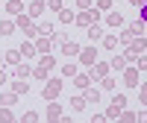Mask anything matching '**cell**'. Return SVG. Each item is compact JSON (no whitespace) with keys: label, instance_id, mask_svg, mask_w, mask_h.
Returning <instances> with one entry per match:
<instances>
[{"label":"cell","instance_id":"obj_4","mask_svg":"<svg viewBox=\"0 0 147 123\" xmlns=\"http://www.w3.org/2000/svg\"><path fill=\"white\" fill-rule=\"evenodd\" d=\"M82 91H85V94H82V97H85V103H97V100H100V91L91 88V85H88V88H82Z\"/></svg>","mask_w":147,"mask_h":123},{"label":"cell","instance_id":"obj_26","mask_svg":"<svg viewBox=\"0 0 147 123\" xmlns=\"http://www.w3.org/2000/svg\"><path fill=\"white\" fill-rule=\"evenodd\" d=\"M41 68H47V70L56 68V59H53V56H41Z\"/></svg>","mask_w":147,"mask_h":123},{"label":"cell","instance_id":"obj_11","mask_svg":"<svg viewBox=\"0 0 147 123\" xmlns=\"http://www.w3.org/2000/svg\"><path fill=\"white\" fill-rule=\"evenodd\" d=\"M3 56H6L9 65H18V61H21V50H9V53H3Z\"/></svg>","mask_w":147,"mask_h":123},{"label":"cell","instance_id":"obj_6","mask_svg":"<svg viewBox=\"0 0 147 123\" xmlns=\"http://www.w3.org/2000/svg\"><path fill=\"white\" fill-rule=\"evenodd\" d=\"M144 50H147V41H144V38H136V41H132V47H129V53H136V56L144 53Z\"/></svg>","mask_w":147,"mask_h":123},{"label":"cell","instance_id":"obj_25","mask_svg":"<svg viewBox=\"0 0 147 123\" xmlns=\"http://www.w3.org/2000/svg\"><path fill=\"white\" fill-rule=\"evenodd\" d=\"M59 21H62V23H71V21H74V12H68V9H59Z\"/></svg>","mask_w":147,"mask_h":123},{"label":"cell","instance_id":"obj_35","mask_svg":"<svg viewBox=\"0 0 147 123\" xmlns=\"http://www.w3.org/2000/svg\"><path fill=\"white\" fill-rule=\"evenodd\" d=\"M138 68H141V70H147V56H138Z\"/></svg>","mask_w":147,"mask_h":123},{"label":"cell","instance_id":"obj_5","mask_svg":"<svg viewBox=\"0 0 147 123\" xmlns=\"http://www.w3.org/2000/svg\"><path fill=\"white\" fill-rule=\"evenodd\" d=\"M106 73H109V65H103V61H94V70H91V79H94V76H100V79H103Z\"/></svg>","mask_w":147,"mask_h":123},{"label":"cell","instance_id":"obj_41","mask_svg":"<svg viewBox=\"0 0 147 123\" xmlns=\"http://www.w3.org/2000/svg\"><path fill=\"white\" fill-rule=\"evenodd\" d=\"M132 3H141V0H132Z\"/></svg>","mask_w":147,"mask_h":123},{"label":"cell","instance_id":"obj_21","mask_svg":"<svg viewBox=\"0 0 147 123\" xmlns=\"http://www.w3.org/2000/svg\"><path fill=\"white\" fill-rule=\"evenodd\" d=\"M12 88H15V94H27V91H30V85L24 82V79H18L15 85H12Z\"/></svg>","mask_w":147,"mask_h":123},{"label":"cell","instance_id":"obj_18","mask_svg":"<svg viewBox=\"0 0 147 123\" xmlns=\"http://www.w3.org/2000/svg\"><path fill=\"white\" fill-rule=\"evenodd\" d=\"M106 21H109V27H121V23H124V18H121L118 12H112V15H109Z\"/></svg>","mask_w":147,"mask_h":123},{"label":"cell","instance_id":"obj_13","mask_svg":"<svg viewBox=\"0 0 147 123\" xmlns=\"http://www.w3.org/2000/svg\"><path fill=\"white\" fill-rule=\"evenodd\" d=\"M18 103V94H3L0 97V106H15Z\"/></svg>","mask_w":147,"mask_h":123},{"label":"cell","instance_id":"obj_28","mask_svg":"<svg viewBox=\"0 0 147 123\" xmlns=\"http://www.w3.org/2000/svg\"><path fill=\"white\" fill-rule=\"evenodd\" d=\"M32 53H35L32 44H24V47H21V56H32Z\"/></svg>","mask_w":147,"mask_h":123},{"label":"cell","instance_id":"obj_39","mask_svg":"<svg viewBox=\"0 0 147 123\" xmlns=\"http://www.w3.org/2000/svg\"><path fill=\"white\" fill-rule=\"evenodd\" d=\"M141 100L147 103V85H141Z\"/></svg>","mask_w":147,"mask_h":123},{"label":"cell","instance_id":"obj_31","mask_svg":"<svg viewBox=\"0 0 147 123\" xmlns=\"http://www.w3.org/2000/svg\"><path fill=\"white\" fill-rule=\"evenodd\" d=\"M24 120H27V123H35V120H38V114H35V112H27V114H24Z\"/></svg>","mask_w":147,"mask_h":123},{"label":"cell","instance_id":"obj_30","mask_svg":"<svg viewBox=\"0 0 147 123\" xmlns=\"http://www.w3.org/2000/svg\"><path fill=\"white\" fill-rule=\"evenodd\" d=\"M138 9H141V21L147 23V0H141V3H138Z\"/></svg>","mask_w":147,"mask_h":123},{"label":"cell","instance_id":"obj_24","mask_svg":"<svg viewBox=\"0 0 147 123\" xmlns=\"http://www.w3.org/2000/svg\"><path fill=\"white\" fill-rule=\"evenodd\" d=\"M62 73H65V76H71V79H74V76H77V65H74V61H68V65L62 68Z\"/></svg>","mask_w":147,"mask_h":123},{"label":"cell","instance_id":"obj_3","mask_svg":"<svg viewBox=\"0 0 147 123\" xmlns=\"http://www.w3.org/2000/svg\"><path fill=\"white\" fill-rule=\"evenodd\" d=\"M124 85H129V88H136V85H138V70H132V68L127 70V68H124Z\"/></svg>","mask_w":147,"mask_h":123},{"label":"cell","instance_id":"obj_32","mask_svg":"<svg viewBox=\"0 0 147 123\" xmlns=\"http://www.w3.org/2000/svg\"><path fill=\"white\" fill-rule=\"evenodd\" d=\"M103 88H109V91H112V88H115V79H109V76H103Z\"/></svg>","mask_w":147,"mask_h":123},{"label":"cell","instance_id":"obj_20","mask_svg":"<svg viewBox=\"0 0 147 123\" xmlns=\"http://www.w3.org/2000/svg\"><path fill=\"white\" fill-rule=\"evenodd\" d=\"M103 47H106V50H115V47H118V38H115V35H106V38H103Z\"/></svg>","mask_w":147,"mask_h":123},{"label":"cell","instance_id":"obj_8","mask_svg":"<svg viewBox=\"0 0 147 123\" xmlns=\"http://www.w3.org/2000/svg\"><path fill=\"white\" fill-rule=\"evenodd\" d=\"M85 35H88L91 41H97V38H103V29L97 27V23H91V27H88V32H85Z\"/></svg>","mask_w":147,"mask_h":123},{"label":"cell","instance_id":"obj_19","mask_svg":"<svg viewBox=\"0 0 147 123\" xmlns=\"http://www.w3.org/2000/svg\"><path fill=\"white\" fill-rule=\"evenodd\" d=\"M41 12H44V3H38V0H35V3L30 6V15H32V18H38Z\"/></svg>","mask_w":147,"mask_h":123},{"label":"cell","instance_id":"obj_33","mask_svg":"<svg viewBox=\"0 0 147 123\" xmlns=\"http://www.w3.org/2000/svg\"><path fill=\"white\" fill-rule=\"evenodd\" d=\"M35 76H38V79H44V76H47V68H41V65H38V68H35Z\"/></svg>","mask_w":147,"mask_h":123},{"label":"cell","instance_id":"obj_15","mask_svg":"<svg viewBox=\"0 0 147 123\" xmlns=\"http://www.w3.org/2000/svg\"><path fill=\"white\" fill-rule=\"evenodd\" d=\"M6 12H9V15H18V12H21V0H9V3H6Z\"/></svg>","mask_w":147,"mask_h":123},{"label":"cell","instance_id":"obj_14","mask_svg":"<svg viewBox=\"0 0 147 123\" xmlns=\"http://www.w3.org/2000/svg\"><path fill=\"white\" fill-rule=\"evenodd\" d=\"M71 108H74V112H82V108H85V97H74V100H71Z\"/></svg>","mask_w":147,"mask_h":123},{"label":"cell","instance_id":"obj_29","mask_svg":"<svg viewBox=\"0 0 147 123\" xmlns=\"http://www.w3.org/2000/svg\"><path fill=\"white\" fill-rule=\"evenodd\" d=\"M0 120H12V112H9V106L0 108Z\"/></svg>","mask_w":147,"mask_h":123},{"label":"cell","instance_id":"obj_9","mask_svg":"<svg viewBox=\"0 0 147 123\" xmlns=\"http://www.w3.org/2000/svg\"><path fill=\"white\" fill-rule=\"evenodd\" d=\"M74 82H77V88H88L91 76H85V73H77V76H74Z\"/></svg>","mask_w":147,"mask_h":123},{"label":"cell","instance_id":"obj_10","mask_svg":"<svg viewBox=\"0 0 147 123\" xmlns=\"http://www.w3.org/2000/svg\"><path fill=\"white\" fill-rule=\"evenodd\" d=\"M15 76H18V79H27V76H30V68L18 61V65H15Z\"/></svg>","mask_w":147,"mask_h":123},{"label":"cell","instance_id":"obj_16","mask_svg":"<svg viewBox=\"0 0 147 123\" xmlns=\"http://www.w3.org/2000/svg\"><path fill=\"white\" fill-rule=\"evenodd\" d=\"M59 114H62V112H59V103H47V117H59Z\"/></svg>","mask_w":147,"mask_h":123},{"label":"cell","instance_id":"obj_22","mask_svg":"<svg viewBox=\"0 0 147 123\" xmlns=\"http://www.w3.org/2000/svg\"><path fill=\"white\" fill-rule=\"evenodd\" d=\"M12 29H15V23H12V21H3V23H0V35H12Z\"/></svg>","mask_w":147,"mask_h":123},{"label":"cell","instance_id":"obj_12","mask_svg":"<svg viewBox=\"0 0 147 123\" xmlns=\"http://www.w3.org/2000/svg\"><path fill=\"white\" fill-rule=\"evenodd\" d=\"M35 50H38V53H47V50H50V35H44V38L35 44Z\"/></svg>","mask_w":147,"mask_h":123},{"label":"cell","instance_id":"obj_40","mask_svg":"<svg viewBox=\"0 0 147 123\" xmlns=\"http://www.w3.org/2000/svg\"><path fill=\"white\" fill-rule=\"evenodd\" d=\"M6 79H9V76H6V70H0V85H3Z\"/></svg>","mask_w":147,"mask_h":123},{"label":"cell","instance_id":"obj_7","mask_svg":"<svg viewBox=\"0 0 147 123\" xmlns=\"http://www.w3.org/2000/svg\"><path fill=\"white\" fill-rule=\"evenodd\" d=\"M62 53H65V56H80V47L74 44V41H65V44H62Z\"/></svg>","mask_w":147,"mask_h":123},{"label":"cell","instance_id":"obj_1","mask_svg":"<svg viewBox=\"0 0 147 123\" xmlns=\"http://www.w3.org/2000/svg\"><path fill=\"white\" fill-rule=\"evenodd\" d=\"M59 91H62V82H59V79L47 82V85H44V100H53V97H56Z\"/></svg>","mask_w":147,"mask_h":123},{"label":"cell","instance_id":"obj_2","mask_svg":"<svg viewBox=\"0 0 147 123\" xmlns=\"http://www.w3.org/2000/svg\"><path fill=\"white\" fill-rule=\"evenodd\" d=\"M80 61H82V65H94V61H97V50H94V47L80 50Z\"/></svg>","mask_w":147,"mask_h":123},{"label":"cell","instance_id":"obj_17","mask_svg":"<svg viewBox=\"0 0 147 123\" xmlns=\"http://www.w3.org/2000/svg\"><path fill=\"white\" fill-rule=\"evenodd\" d=\"M18 27H21V29H30L27 35H35V29H32V23H30V18H18Z\"/></svg>","mask_w":147,"mask_h":123},{"label":"cell","instance_id":"obj_37","mask_svg":"<svg viewBox=\"0 0 147 123\" xmlns=\"http://www.w3.org/2000/svg\"><path fill=\"white\" fill-rule=\"evenodd\" d=\"M77 6H80V9H91V3H88V0H77Z\"/></svg>","mask_w":147,"mask_h":123},{"label":"cell","instance_id":"obj_36","mask_svg":"<svg viewBox=\"0 0 147 123\" xmlns=\"http://www.w3.org/2000/svg\"><path fill=\"white\" fill-rule=\"evenodd\" d=\"M112 3H109V0H97V9H109Z\"/></svg>","mask_w":147,"mask_h":123},{"label":"cell","instance_id":"obj_27","mask_svg":"<svg viewBox=\"0 0 147 123\" xmlns=\"http://www.w3.org/2000/svg\"><path fill=\"white\" fill-rule=\"evenodd\" d=\"M38 32H41V35H53V23H41Z\"/></svg>","mask_w":147,"mask_h":123},{"label":"cell","instance_id":"obj_23","mask_svg":"<svg viewBox=\"0 0 147 123\" xmlns=\"http://www.w3.org/2000/svg\"><path fill=\"white\" fill-rule=\"evenodd\" d=\"M112 68H115V70H124V68H127V59H124V56H115V59H112Z\"/></svg>","mask_w":147,"mask_h":123},{"label":"cell","instance_id":"obj_38","mask_svg":"<svg viewBox=\"0 0 147 123\" xmlns=\"http://www.w3.org/2000/svg\"><path fill=\"white\" fill-rule=\"evenodd\" d=\"M136 120H144V123H147V112H138V114H136Z\"/></svg>","mask_w":147,"mask_h":123},{"label":"cell","instance_id":"obj_34","mask_svg":"<svg viewBox=\"0 0 147 123\" xmlns=\"http://www.w3.org/2000/svg\"><path fill=\"white\" fill-rule=\"evenodd\" d=\"M121 120H127V123H132V120H136V114H132V112H124V114H121Z\"/></svg>","mask_w":147,"mask_h":123}]
</instances>
